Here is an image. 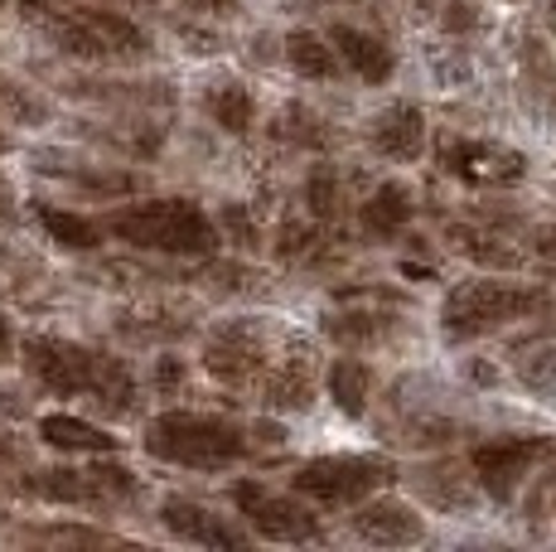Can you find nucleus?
Masks as SVG:
<instances>
[{
    "label": "nucleus",
    "mask_w": 556,
    "mask_h": 552,
    "mask_svg": "<svg viewBox=\"0 0 556 552\" xmlns=\"http://www.w3.org/2000/svg\"><path fill=\"white\" fill-rule=\"evenodd\" d=\"M20 354H25L29 378L53 398H88L106 417H126L136 407V374L126 368V359L59 335H29Z\"/></svg>",
    "instance_id": "nucleus-1"
},
{
    "label": "nucleus",
    "mask_w": 556,
    "mask_h": 552,
    "mask_svg": "<svg viewBox=\"0 0 556 552\" xmlns=\"http://www.w3.org/2000/svg\"><path fill=\"white\" fill-rule=\"evenodd\" d=\"M20 20L73 59H141L151 49V35L136 20L83 0H20Z\"/></svg>",
    "instance_id": "nucleus-2"
},
{
    "label": "nucleus",
    "mask_w": 556,
    "mask_h": 552,
    "mask_svg": "<svg viewBox=\"0 0 556 552\" xmlns=\"http://www.w3.org/2000/svg\"><path fill=\"white\" fill-rule=\"evenodd\" d=\"M547 301H552L547 286L504 281L498 272L469 276V281H459L445 291L441 335H445V344H469V339H484L513 321H532V315L547 311Z\"/></svg>",
    "instance_id": "nucleus-3"
},
{
    "label": "nucleus",
    "mask_w": 556,
    "mask_h": 552,
    "mask_svg": "<svg viewBox=\"0 0 556 552\" xmlns=\"http://www.w3.org/2000/svg\"><path fill=\"white\" fill-rule=\"evenodd\" d=\"M102 228L126 248L169 252V258H208L223 242V228L194 199H141V204L116 209Z\"/></svg>",
    "instance_id": "nucleus-4"
},
{
    "label": "nucleus",
    "mask_w": 556,
    "mask_h": 552,
    "mask_svg": "<svg viewBox=\"0 0 556 552\" xmlns=\"http://www.w3.org/2000/svg\"><path fill=\"white\" fill-rule=\"evenodd\" d=\"M146 451L185 471H228L256 451L252 431L218 412H160L146 427Z\"/></svg>",
    "instance_id": "nucleus-5"
},
{
    "label": "nucleus",
    "mask_w": 556,
    "mask_h": 552,
    "mask_svg": "<svg viewBox=\"0 0 556 552\" xmlns=\"http://www.w3.org/2000/svg\"><path fill=\"white\" fill-rule=\"evenodd\" d=\"M388 485H397V465L388 455H315V461L291 471V494H301L315 509H354L358 499L382 494Z\"/></svg>",
    "instance_id": "nucleus-6"
},
{
    "label": "nucleus",
    "mask_w": 556,
    "mask_h": 552,
    "mask_svg": "<svg viewBox=\"0 0 556 552\" xmlns=\"http://www.w3.org/2000/svg\"><path fill=\"white\" fill-rule=\"evenodd\" d=\"M552 461H556V437H494L469 451L475 485L498 504H513L522 485Z\"/></svg>",
    "instance_id": "nucleus-7"
},
{
    "label": "nucleus",
    "mask_w": 556,
    "mask_h": 552,
    "mask_svg": "<svg viewBox=\"0 0 556 552\" xmlns=\"http://www.w3.org/2000/svg\"><path fill=\"white\" fill-rule=\"evenodd\" d=\"M232 509L242 514V524L266 543H319L325 528L315 518V504H305L301 494H276L262 480H238L232 485Z\"/></svg>",
    "instance_id": "nucleus-8"
},
{
    "label": "nucleus",
    "mask_w": 556,
    "mask_h": 552,
    "mask_svg": "<svg viewBox=\"0 0 556 552\" xmlns=\"http://www.w3.org/2000/svg\"><path fill=\"white\" fill-rule=\"evenodd\" d=\"M25 490L49 504H78V509H102V504H122V499L141 494L126 465H53V471H35L25 475Z\"/></svg>",
    "instance_id": "nucleus-9"
},
{
    "label": "nucleus",
    "mask_w": 556,
    "mask_h": 552,
    "mask_svg": "<svg viewBox=\"0 0 556 552\" xmlns=\"http://www.w3.org/2000/svg\"><path fill=\"white\" fill-rule=\"evenodd\" d=\"M266 364H271V330L262 321H252V315L223 321L218 330L203 339V368H208V378H218L228 388L256 384Z\"/></svg>",
    "instance_id": "nucleus-10"
},
{
    "label": "nucleus",
    "mask_w": 556,
    "mask_h": 552,
    "mask_svg": "<svg viewBox=\"0 0 556 552\" xmlns=\"http://www.w3.org/2000/svg\"><path fill=\"white\" fill-rule=\"evenodd\" d=\"M319 388V359L309 339H291L262 368V407L266 412H305Z\"/></svg>",
    "instance_id": "nucleus-11"
},
{
    "label": "nucleus",
    "mask_w": 556,
    "mask_h": 552,
    "mask_svg": "<svg viewBox=\"0 0 556 552\" xmlns=\"http://www.w3.org/2000/svg\"><path fill=\"white\" fill-rule=\"evenodd\" d=\"M349 534L363 538V543H372V548H412L426 538V518L416 504L368 494V499H358L354 514H349Z\"/></svg>",
    "instance_id": "nucleus-12"
},
{
    "label": "nucleus",
    "mask_w": 556,
    "mask_h": 552,
    "mask_svg": "<svg viewBox=\"0 0 556 552\" xmlns=\"http://www.w3.org/2000/svg\"><path fill=\"white\" fill-rule=\"evenodd\" d=\"M441 165L445 175L465 179V185H518L528 175V161L494 141H451L441 151Z\"/></svg>",
    "instance_id": "nucleus-13"
},
{
    "label": "nucleus",
    "mask_w": 556,
    "mask_h": 552,
    "mask_svg": "<svg viewBox=\"0 0 556 552\" xmlns=\"http://www.w3.org/2000/svg\"><path fill=\"white\" fill-rule=\"evenodd\" d=\"M160 524H165L179 543H194V548H248V538H252V534H242L238 524L218 518L213 509L194 504V499H179V494H169L165 504H160Z\"/></svg>",
    "instance_id": "nucleus-14"
},
{
    "label": "nucleus",
    "mask_w": 556,
    "mask_h": 552,
    "mask_svg": "<svg viewBox=\"0 0 556 552\" xmlns=\"http://www.w3.org/2000/svg\"><path fill=\"white\" fill-rule=\"evenodd\" d=\"M368 141H372V151L388 155V161H397V165L421 161V151H426V112L416 108V102H392V108H382L378 116H372Z\"/></svg>",
    "instance_id": "nucleus-15"
},
{
    "label": "nucleus",
    "mask_w": 556,
    "mask_h": 552,
    "mask_svg": "<svg viewBox=\"0 0 556 552\" xmlns=\"http://www.w3.org/2000/svg\"><path fill=\"white\" fill-rule=\"evenodd\" d=\"M397 325H402V315L382 311V305H334L319 330L344 349H368V344H382V339L397 335Z\"/></svg>",
    "instance_id": "nucleus-16"
},
{
    "label": "nucleus",
    "mask_w": 556,
    "mask_h": 552,
    "mask_svg": "<svg viewBox=\"0 0 556 552\" xmlns=\"http://www.w3.org/2000/svg\"><path fill=\"white\" fill-rule=\"evenodd\" d=\"M329 45H334L339 63H349L354 68V78L363 83H388L392 73H397V59H392V49L382 45L378 35H368V29H354V25H334V35H329Z\"/></svg>",
    "instance_id": "nucleus-17"
},
{
    "label": "nucleus",
    "mask_w": 556,
    "mask_h": 552,
    "mask_svg": "<svg viewBox=\"0 0 556 552\" xmlns=\"http://www.w3.org/2000/svg\"><path fill=\"white\" fill-rule=\"evenodd\" d=\"M416 214V195L402 185V179H382L378 189H372V199L363 204V228L372 233V238H397V233L412 223Z\"/></svg>",
    "instance_id": "nucleus-18"
},
{
    "label": "nucleus",
    "mask_w": 556,
    "mask_h": 552,
    "mask_svg": "<svg viewBox=\"0 0 556 552\" xmlns=\"http://www.w3.org/2000/svg\"><path fill=\"white\" fill-rule=\"evenodd\" d=\"M39 437H45L53 451H73V455H112L116 451V437H106L102 427L83 417H68V412H49L39 417Z\"/></svg>",
    "instance_id": "nucleus-19"
},
{
    "label": "nucleus",
    "mask_w": 556,
    "mask_h": 552,
    "mask_svg": "<svg viewBox=\"0 0 556 552\" xmlns=\"http://www.w3.org/2000/svg\"><path fill=\"white\" fill-rule=\"evenodd\" d=\"M325 388L344 417H363L372 402V368L363 364V359H334L325 374Z\"/></svg>",
    "instance_id": "nucleus-20"
},
{
    "label": "nucleus",
    "mask_w": 556,
    "mask_h": 552,
    "mask_svg": "<svg viewBox=\"0 0 556 552\" xmlns=\"http://www.w3.org/2000/svg\"><path fill=\"white\" fill-rule=\"evenodd\" d=\"M286 59H291V68L301 73V78H315V83H329L339 73L334 45H329L325 35H315V29H291V35H286Z\"/></svg>",
    "instance_id": "nucleus-21"
},
{
    "label": "nucleus",
    "mask_w": 556,
    "mask_h": 552,
    "mask_svg": "<svg viewBox=\"0 0 556 552\" xmlns=\"http://www.w3.org/2000/svg\"><path fill=\"white\" fill-rule=\"evenodd\" d=\"M203 108H208V116H213V122H218L228 136L252 131V92L242 88L238 78L208 83V92H203Z\"/></svg>",
    "instance_id": "nucleus-22"
},
{
    "label": "nucleus",
    "mask_w": 556,
    "mask_h": 552,
    "mask_svg": "<svg viewBox=\"0 0 556 552\" xmlns=\"http://www.w3.org/2000/svg\"><path fill=\"white\" fill-rule=\"evenodd\" d=\"M451 248L459 252V258H469V262H479V267H489V272H513V267H522V252L508 248L498 233H484V228H451Z\"/></svg>",
    "instance_id": "nucleus-23"
},
{
    "label": "nucleus",
    "mask_w": 556,
    "mask_h": 552,
    "mask_svg": "<svg viewBox=\"0 0 556 552\" xmlns=\"http://www.w3.org/2000/svg\"><path fill=\"white\" fill-rule=\"evenodd\" d=\"M39 223H45L49 238L68 252H92V248H102V238H106V228L98 218L68 214V209H39Z\"/></svg>",
    "instance_id": "nucleus-24"
},
{
    "label": "nucleus",
    "mask_w": 556,
    "mask_h": 552,
    "mask_svg": "<svg viewBox=\"0 0 556 552\" xmlns=\"http://www.w3.org/2000/svg\"><path fill=\"white\" fill-rule=\"evenodd\" d=\"M305 204H309V214H315L319 223H329L339 214V175H334V165H315L305 175Z\"/></svg>",
    "instance_id": "nucleus-25"
},
{
    "label": "nucleus",
    "mask_w": 556,
    "mask_h": 552,
    "mask_svg": "<svg viewBox=\"0 0 556 552\" xmlns=\"http://www.w3.org/2000/svg\"><path fill=\"white\" fill-rule=\"evenodd\" d=\"M281 258H286V262H309V258H319V233L305 228V223H291V218H286V223H281Z\"/></svg>",
    "instance_id": "nucleus-26"
},
{
    "label": "nucleus",
    "mask_w": 556,
    "mask_h": 552,
    "mask_svg": "<svg viewBox=\"0 0 556 552\" xmlns=\"http://www.w3.org/2000/svg\"><path fill=\"white\" fill-rule=\"evenodd\" d=\"M29 543H83V548H98V543H112V534H102V528H35V534H25Z\"/></svg>",
    "instance_id": "nucleus-27"
},
{
    "label": "nucleus",
    "mask_w": 556,
    "mask_h": 552,
    "mask_svg": "<svg viewBox=\"0 0 556 552\" xmlns=\"http://www.w3.org/2000/svg\"><path fill=\"white\" fill-rule=\"evenodd\" d=\"M218 228H228V238L238 242V248H256V242H262V233H256V223L248 218V209L242 204H228L223 209V223Z\"/></svg>",
    "instance_id": "nucleus-28"
},
{
    "label": "nucleus",
    "mask_w": 556,
    "mask_h": 552,
    "mask_svg": "<svg viewBox=\"0 0 556 552\" xmlns=\"http://www.w3.org/2000/svg\"><path fill=\"white\" fill-rule=\"evenodd\" d=\"M479 25V10L475 0H445V29L459 35V29H475Z\"/></svg>",
    "instance_id": "nucleus-29"
},
{
    "label": "nucleus",
    "mask_w": 556,
    "mask_h": 552,
    "mask_svg": "<svg viewBox=\"0 0 556 552\" xmlns=\"http://www.w3.org/2000/svg\"><path fill=\"white\" fill-rule=\"evenodd\" d=\"M532 252H538L542 262H552V267H556V223H552V228H542V233H538V242H532Z\"/></svg>",
    "instance_id": "nucleus-30"
},
{
    "label": "nucleus",
    "mask_w": 556,
    "mask_h": 552,
    "mask_svg": "<svg viewBox=\"0 0 556 552\" xmlns=\"http://www.w3.org/2000/svg\"><path fill=\"white\" fill-rule=\"evenodd\" d=\"M10 344H15V339H10V321H5V315H0V364H5V359H10Z\"/></svg>",
    "instance_id": "nucleus-31"
},
{
    "label": "nucleus",
    "mask_w": 556,
    "mask_h": 552,
    "mask_svg": "<svg viewBox=\"0 0 556 552\" xmlns=\"http://www.w3.org/2000/svg\"><path fill=\"white\" fill-rule=\"evenodd\" d=\"M10 209H15V199H10V189H5V185H0V223H5V218H10Z\"/></svg>",
    "instance_id": "nucleus-32"
},
{
    "label": "nucleus",
    "mask_w": 556,
    "mask_h": 552,
    "mask_svg": "<svg viewBox=\"0 0 556 552\" xmlns=\"http://www.w3.org/2000/svg\"><path fill=\"white\" fill-rule=\"evenodd\" d=\"M185 5H194V10H228V0H185Z\"/></svg>",
    "instance_id": "nucleus-33"
},
{
    "label": "nucleus",
    "mask_w": 556,
    "mask_h": 552,
    "mask_svg": "<svg viewBox=\"0 0 556 552\" xmlns=\"http://www.w3.org/2000/svg\"><path fill=\"white\" fill-rule=\"evenodd\" d=\"M10 151V141H5V136H0V155H5Z\"/></svg>",
    "instance_id": "nucleus-34"
},
{
    "label": "nucleus",
    "mask_w": 556,
    "mask_h": 552,
    "mask_svg": "<svg viewBox=\"0 0 556 552\" xmlns=\"http://www.w3.org/2000/svg\"><path fill=\"white\" fill-rule=\"evenodd\" d=\"M508 5H522V0H508Z\"/></svg>",
    "instance_id": "nucleus-35"
},
{
    "label": "nucleus",
    "mask_w": 556,
    "mask_h": 552,
    "mask_svg": "<svg viewBox=\"0 0 556 552\" xmlns=\"http://www.w3.org/2000/svg\"><path fill=\"white\" fill-rule=\"evenodd\" d=\"M0 5H5V0H0Z\"/></svg>",
    "instance_id": "nucleus-36"
}]
</instances>
